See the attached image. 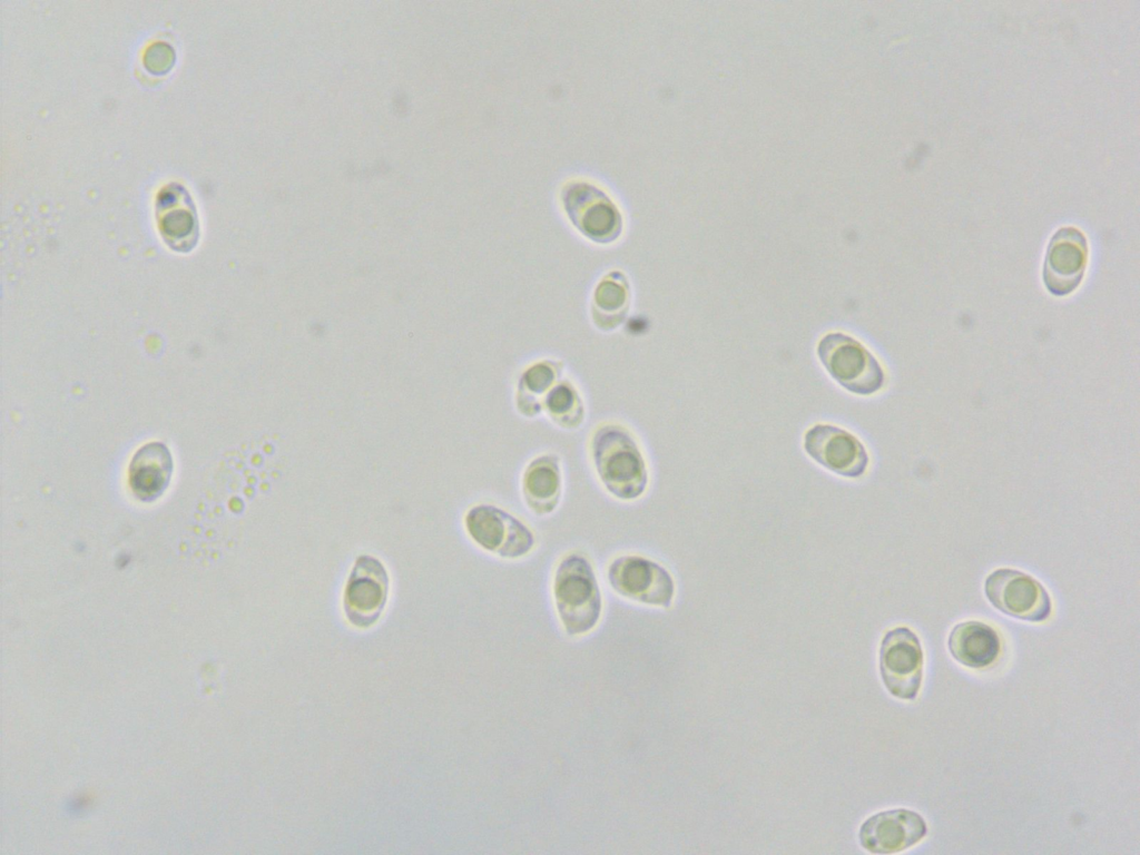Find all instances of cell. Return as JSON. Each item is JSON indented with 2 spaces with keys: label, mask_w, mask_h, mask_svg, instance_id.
Returning <instances> with one entry per match:
<instances>
[{
  "label": "cell",
  "mask_w": 1140,
  "mask_h": 855,
  "mask_svg": "<svg viewBox=\"0 0 1140 855\" xmlns=\"http://www.w3.org/2000/svg\"><path fill=\"white\" fill-rule=\"evenodd\" d=\"M947 648L959 664L972 669H982L996 660L1001 641L991 626L977 620H966L953 627L949 635Z\"/></svg>",
  "instance_id": "2e32d148"
},
{
  "label": "cell",
  "mask_w": 1140,
  "mask_h": 855,
  "mask_svg": "<svg viewBox=\"0 0 1140 855\" xmlns=\"http://www.w3.org/2000/svg\"><path fill=\"white\" fill-rule=\"evenodd\" d=\"M390 590V577L383 563L368 554L360 556L350 572L343 594L347 621L368 628L381 617Z\"/></svg>",
  "instance_id": "9c48e42d"
},
{
  "label": "cell",
  "mask_w": 1140,
  "mask_h": 855,
  "mask_svg": "<svg viewBox=\"0 0 1140 855\" xmlns=\"http://www.w3.org/2000/svg\"><path fill=\"white\" fill-rule=\"evenodd\" d=\"M557 616L569 636L590 632L602 612V594L594 568L583 553L572 551L557 563L552 577Z\"/></svg>",
  "instance_id": "7a4b0ae2"
},
{
  "label": "cell",
  "mask_w": 1140,
  "mask_h": 855,
  "mask_svg": "<svg viewBox=\"0 0 1140 855\" xmlns=\"http://www.w3.org/2000/svg\"><path fill=\"white\" fill-rule=\"evenodd\" d=\"M527 507L538 515L553 512L562 494V471L556 454H541L531 460L521 478Z\"/></svg>",
  "instance_id": "9a60e30c"
},
{
  "label": "cell",
  "mask_w": 1140,
  "mask_h": 855,
  "mask_svg": "<svg viewBox=\"0 0 1140 855\" xmlns=\"http://www.w3.org/2000/svg\"><path fill=\"white\" fill-rule=\"evenodd\" d=\"M927 834L924 818L914 810L894 808L868 817L858 831L861 846L874 854H892L920 843Z\"/></svg>",
  "instance_id": "4fadbf2b"
},
{
  "label": "cell",
  "mask_w": 1140,
  "mask_h": 855,
  "mask_svg": "<svg viewBox=\"0 0 1140 855\" xmlns=\"http://www.w3.org/2000/svg\"><path fill=\"white\" fill-rule=\"evenodd\" d=\"M171 472L173 459L168 448L160 442L147 443L130 461L129 487L137 499L156 500L168 487Z\"/></svg>",
  "instance_id": "5bb4252c"
},
{
  "label": "cell",
  "mask_w": 1140,
  "mask_h": 855,
  "mask_svg": "<svg viewBox=\"0 0 1140 855\" xmlns=\"http://www.w3.org/2000/svg\"><path fill=\"white\" fill-rule=\"evenodd\" d=\"M803 448L819 465L845 478L862 476L869 462L864 444L853 433L832 424L809 428Z\"/></svg>",
  "instance_id": "30bf717a"
},
{
  "label": "cell",
  "mask_w": 1140,
  "mask_h": 855,
  "mask_svg": "<svg viewBox=\"0 0 1140 855\" xmlns=\"http://www.w3.org/2000/svg\"><path fill=\"white\" fill-rule=\"evenodd\" d=\"M629 305V287L618 272L605 276L593 294V320L601 328L616 327L623 318Z\"/></svg>",
  "instance_id": "e0dca14e"
},
{
  "label": "cell",
  "mask_w": 1140,
  "mask_h": 855,
  "mask_svg": "<svg viewBox=\"0 0 1140 855\" xmlns=\"http://www.w3.org/2000/svg\"><path fill=\"white\" fill-rule=\"evenodd\" d=\"M1089 257L1085 235L1073 226L1059 228L1046 246L1042 279L1054 296L1071 294L1081 283Z\"/></svg>",
  "instance_id": "8fae6325"
},
{
  "label": "cell",
  "mask_w": 1140,
  "mask_h": 855,
  "mask_svg": "<svg viewBox=\"0 0 1140 855\" xmlns=\"http://www.w3.org/2000/svg\"><path fill=\"white\" fill-rule=\"evenodd\" d=\"M559 366L544 361L531 365L522 374L517 394V406L525 416H535L543 409V397L557 384Z\"/></svg>",
  "instance_id": "ac0fdd59"
},
{
  "label": "cell",
  "mask_w": 1140,
  "mask_h": 855,
  "mask_svg": "<svg viewBox=\"0 0 1140 855\" xmlns=\"http://www.w3.org/2000/svg\"><path fill=\"white\" fill-rule=\"evenodd\" d=\"M591 461L603 489L621 501L642 497L649 484V471L642 450L623 426L598 428L590 441Z\"/></svg>",
  "instance_id": "6da1fadb"
},
{
  "label": "cell",
  "mask_w": 1140,
  "mask_h": 855,
  "mask_svg": "<svg viewBox=\"0 0 1140 855\" xmlns=\"http://www.w3.org/2000/svg\"><path fill=\"white\" fill-rule=\"evenodd\" d=\"M817 356L829 376L851 393L872 395L884 385L885 374L875 355L847 334L824 335L817 345Z\"/></svg>",
  "instance_id": "3957f363"
},
{
  "label": "cell",
  "mask_w": 1140,
  "mask_h": 855,
  "mask_svg": "<svg viewBox=\"0 0 1140 855\" xmlns=\"http://www.w3.org/2000/svg\"><path fill=\"white\" fill-rule=\"evenodd\" d=\"M923 665L922 645L913 630L896 627L886 631L879 647V674L892 696L915 699L921 689Z\"/></svg>",
  "instance_id": "52a82bcc"
},
{
  "label": "cell",
  "mask_w": 1140,
  "mask_h": 855,
  "mask_svg": "<svg viewBox=\"0 0 1140 855\" xmlns=\"http://www.w3.org/2000/svg\"><path fill=\"white\" fill-rule=\"evenodd\" d=\"M611 589L622 598L653 607L669 608L675 596L670 572L640 554H621L607 567Z\"/></svg>",
  "instance_id": "5b68a950"
},
{
  "label": "cell",
  "mask_w": 1140,
  "mask_h": 855,
  "mask_svg": "<svg viewBox=\"0 0 1140 855\" xmlns=\"http://www.w3.org/2000/svg\"><path fill=\"white\" fill-rule=\"evenodd\" d=\"M155 218L163 242L174 252L189 253L199 239L197 208L188 189L176 181L163 186L155 199Z\"/></svg>",
  "instance_id": "7c38bea8"
},
{
  "label": "cell",
  "mask_w": 1140,
  "mask_h": 855,
  "mask_svg": "<svg viewBox=\"0 0 1140 855\" xmlns=\"http://www.w3.org/2000/svg\"><path fill=\"white\" fill-rule=\"evenodd\" d=\"M990 603L1004 615L1031 622L1046 620L1052 611L1051 598L1035 578L1018 569L1000 568L984 582Z\"/></svg>",
  "instance_id": "8992f818"
},
{
  "label": "cell",
  "mask_w": 1140,
  "mask_h": 855,
  "mask_svg": "<svg viewBox=\"0 0 1140 855\" xmlns=\"http://www.w3.org/2000/svg\"><path fill=\"white\" fill-rule=\"evenodd\" d=\"M175 60L174 48L164 41L150 43L142 55L144 67L153 75L167 73L173 68Z\"/></svg>",
  "instance_id": "ffe728a7"
},
{
  "label": "cell",
  "mask_w": 1140,
  "mask_h": 855,
  "mask_svg": "<svg viewBox=\"0 0 1140 855\" xmlns=\"http://www.w3.org/2000/svg\"><path fill=\"white\" fill-rule=\"evenodd\" d=\"M562 204L572 225L594 243L616 240L622 230V216L609 195L593 184L572 181L562 190Z\"/></svg>",
  "instance_id": "ba28073f"
},
{
  "label": "cell",
  "mask_w": 1140,
  "mask_h": 855,
  "mask_svg": "<svg viewBox=\"0 0 1140 855\" xmlns=\"http://www.w3.org/2000/svg\"><path fill=\"white\" fill-rule=\"evenodd\" d=\"M464 525L479 548L502 559L523 558L535 546L534 534L525 523L493 504L481 503L470 508Z\"/></svg>",
  "instance_id": "277c9868"
},
{
  "label": "cell",
  "mask_w": 1140,
  "mask_h": 855,
  "mask_svg": "<svg viewBox=\"0 0 1140 855\" xmlns=\"http://www.w3.org/2000/svg\"><path fill=\"white\" fill-rule=\"evenodd\" d=\"M543 410L563 429H577L583 421L584 409L580 395L568 382L557 383L543 399Z\"/></svg>",
  "instance_id": "d6986e66"
}]
</instances>
